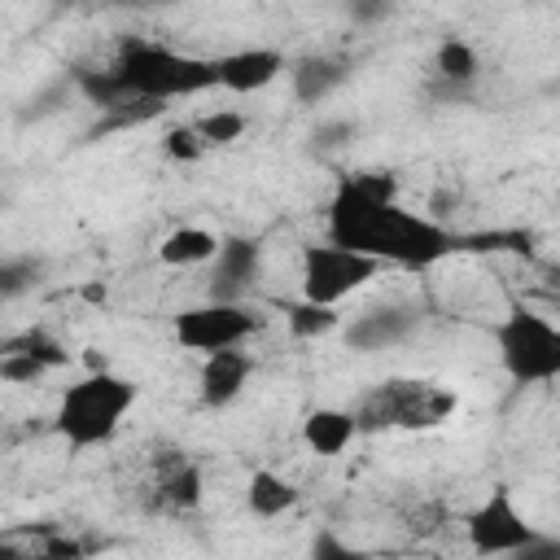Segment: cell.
<instances>
[{"mask_svg": "<svg viewBox=\"0 0 560 560\" xmlns=\"http://www.w3.org/2000/svg\"><path fill=\"white\" fill-rule=\"evenodd\" d=\"M508 560H560V538L556 534H538L525 547H516Z\"/></svg>", "mask_w": 560, "mask_h": 560, "instance_id": "26", "label": "cell"}, {"mask_svg": "<svg viewBox=\"0 0 560 560\" xmlns=\"http://www.w3.org/2000/svg\"><path fill=\"white\" fill-rule=\"evenodd\" d=\"M494 350L516 385H551L560 376V328L521 302L494 324Z\"/></svg>", "mask_w": 560, "mask_h": 560, "instance_id": "5", "label": "cell"}, {"mask_svg": "<svg viewBox=\"0 0 560 560\" xmlns=\"http://www.w3.org/2000/svg\"><path fill=\"white\" fill-rule=\"evenodd\" d=\"M376 271H381V262L368 258V254L341 249V245H332V241L306 245V249H302V302L337 306V302H346L350 293H359L368 280H376Z\"/></svg>", "mask_w": 560, "mask_h": 560, "instance_id": "7", "label": "cell"}, {"mask_svg": "<svg viewBox=\"0 0 560 560\" xmlns=\"http://www.w3.org/2000/svg\"><path fill=\"white\" fill-rule=\"evenodd\" d=\"M158 503L166 512H192L201 503V464L175 455V464H166V472L158 477Z\"/></svg>", "mask_w": 560, "mask_h": 560, "instance_id": "17", "label": "cell"}, {"mask_svg": "<svg viewBox=\"0 0 560 560\" xmlns=\"http://www.w3.org/2000/svg\"><path fill=\"white\" fill-rule=\"evenodd\" d=\"M433 70H438V79L442 83H451V88H468L477 74H481V57H477V48L468 44V39H442L438 48H433Z\"/></svg>", "mask_w": 560, "mask_h": 560, "instance_id": "18", "label": "cell"}, {"mask_svg": "<svg viewBox=\"0 0 560 560\" xmlns=\"http://www.w3.org/2000/svg\"><path fill=\"white\" fill-rule=\"evenodd\" d=\"M74 83L101 109L144 105L149 114H158L162 101H179V96L219 88L214 57H192V52H179V48H166V44L140 39V35H127L105 70H79Z\"/></svg>", "mask_w": 560, "mask_h": 560, "instance_id": "2", "label": "cell"}, {"mask_svg": "<svg viewBox=\"0 0 560 560\" xmlns=\"http://www.w3.org/2000/svg\"><path fill=\"white\" fill-rule=\"evenodd\" d=\"M214 249H219V236H214L210 228H192V223H184V228H175V232L162 236L158 258H162L166 267H210Z\"/></svg>", "mask_w": 560, "mask_h": 560, "instance_id": "16", "label": "cell"}, {"mask_svg": "<svg viewBox=\"0 0 560 560\" xmlns=\"http://www.w3.org/2000/svg\"><path fill=\"white\" fill-rule=\"evenodd\" d=\"M162 153H166L171 162H201L210 149H206V144H201V136L192 131V122H184V127H171V131H166Z\"/></svg>", "mask_w": 560, "mask_h": 560, "instance_id": "23", "label": "cell"}, {"mask_svg": "<svg viewBox=\"0 0 560 560\" xmlns=\"http://www.w3.org/2000/svg\"><path fill=\"white\" fill-rule=\"evenodd\" d=\"M328 241L376 258L381 267H433L455 249V232L438 219L398 206V179L389 171L346 175L328 201Z\"/></svg>", "mask_w": 560, "mask_h": 560, "instance_id": "1", "label": "cell"}, {"mask_svg": "<svg viewBox=\"0 0 560 560\" xmlns=\"http://www.w3.org/2000/svg\"><path fill=\"white\" fill-rule=\"evenodd\" d=\"M245 114L241 109H210V114H201L197 122H192V131L201 136V144L206 149H228V144H236L241 136H245Z\"/></svg>", "mask_w": 560, "mask_h": 560, "instance_id": "20", "label": "cell"}, {"mask_svg": "<svg viewBox=\"0 0 560 560\" xmlns=\"http://www.w3.org/2000/svg\"><path fill=\"white\" fill-rule=\"evenodd\" d=\"M350 136H354V122L337 118V122H319V127L311 131V144H315V149H337V144H346Z\"/></svg>", "mask_w": 560, "mask_h": 560, "instance_id": "27", "label": "cell"}, {"mask_svg": "<svg viewBox=\"0 0 560 560\" xmlns=\"http://www.w3.org/2000/svg\"><path fill=\"white\" fill-rule=\"evenodd\" d=\"M35 276H39V267L31 258H0V302L26 293L35 284Z\"/></svg>", "mask_w": 560, "mask_h": 560, "instance_id": "25", "label": "cell"}, {"mask_svg": "<svg viewBox=\"0 0 560 560\" xmlns=\"http://www.w3.org/2000/svg\"><path fill=\"white\" fill-rule=\"evenodd\" d=\"M289 79H293V96H298L302 105H319V101H328V96L350 79V61H346V57L315 52V57L293 61Z\"/></svg>", "mask_w": 560, "mask_h": 560, "instance_id": "13", "label": "cell"}, {"mask_svg": "<svg viewBox=\"0 0 560 560\" xmlns=\"http://www.w3.org/2000/svg\"><path fill=\"white\" fill-rule=\"evenodd\" d=\"M372 560H407V556H372Z\"/></svg>", "mask_w": 560, "mask_h": 560, "instance_id": "29", "label": "cell"}, {"mask_svg": "<svg viewBox=\"0 0 560 560\" xmlns=\"http://www.w3.org/2000/svg\"><path fill=\"white\" fill-rule=\"evenodd\" d=\"M0 560H31V556H26L22 547H13L9 538H0Z\"/></svg>", "mask_w": 560, "mask_h": 560, "instance_id": "28", "label": "cell"}, {"mask_svg": "<svg viewBox=\"0 0 560 560\" xmlns=\"http://www.w3.org/2000/svg\"><path fill=\"white\" fill-rule=\"evenodd\" d=\"M13 346H22L26 354H35V359H39L48 372H57V368H66V363H70V350H66V346H61L52 332H44V328H31V332H22Z\"/></svg>", "mask_w": 560, "mask_h": 560, "instance_id": "22", "label": "cell"}, {"mask_svg": "<svg viewBox=\"0 0 560 560\" xmlns=\"http://www.w3.org/2000/svg\"><path fill=\"white\" fill-rule=\"evenodd\" d=\"M306 560H372L363 547H354V542H346L341 534H332V529H319L315 538H311V551H306Z\"/></svg>", "mask_w": 560, "mask_h": 560, "instance_id": "24", "label": "cell"}, {"mask_svg": "<svg viewBox=\"0 0 560 560\" xmlns=\"http://www.w3.org/2000/svg\"><path fill=\"white\" fill-rule=\"evenodd\" d=\"M262 267V245L254 236H228L219 241L206 276V302H245Z\"/></svg>", "mask_w": 560, "mask_h": 560, "instance_id": "9", "label": "cell"}, {"mask_svg": "<svg viewBox=\"0 0 560 560\" xmlns=\"http://www.w3.org/2000/svg\"><path fill=\"white\" fill-rule=\"evenodd\" d=\"M254 376V359L245 350H219V354H206L201 359V372H197V398L201 407H228L245 394Z\"/></svg>", "mask_w": 560, "mask_h": 560, "instance_id": "11", "label": "cell"}, {"mask_svg": "<svg viewBox=\"0 0 560 560\" xmlns=\"http://www.w3.org/2000/svg\"><path fill=\"white\" fill-rule=\"evenodd\" d=\"M284 324H289V332L298 337V341H315V337H328V332H337L341 328V315H337V306H315V302H289L284 306Z\"/></svg>", "mask_w": 560, "mask_h": 560, "instance_id": "19", "label": "cell"}, {"mask_svg": "<svg viewBox=\"0 0 560 560\" xmlns=\"http://www.w3.org/2000/svg\"><path fill=\"white\" fill-rule=\"evenodd\" d=\"M354 438H359V424H354V411H346V407H315L302 420V442L324 459L341 455Z\"/></svg>", "mask_w": 560, "mask_h": 560, "instance_id": "15", "label": "cell"}, {"mask_svg": "<svg viewBox=\"0 0 560 560\" xmlns=\"http://www.w3.org/2000/svg\"><path fill=\"white\" fill-rule=\"evenodd\" d=\"M455 407H459L455 389H446L438 381H420V376H394L363 394V402L354 407V424H359V433L438 429L455 416Z\"/></svg>", "mask_w": 560, "mask_h": 560, "instance_id": "4", "label": "cell"}, {"mask_svg": "<svg viewBox=\"0 0 560 560\" xmlns=\"http://www.w3.org/2000/svg\"><path fill=\"white\" fill-rule=\"evenodd\" d=\"M48 376V368L35 359V354H26L22 346H4L0 350V381L4 385H35V381H44Z\"/></svg>", "mask_w": 560, "mask_h": 560, "instance_id": "21", "label": "cell"}, {"mask_svg": "<svg viewBox=\"0 0 560 560\" xmlns=\"http://www.w3.org/2000/svg\"><path fill=\"white\" fill-rule=\"evenodd\" d=\"M298 499H302V490L276 468H254L249 481H245V512L254 521H276L284 512H293Z\"/></svg>", "mask_w": 560, "mask_h": 560, "instance_id": "14", "label": "cell"}, {"mask_svg": "<svg viewBox=\"0 0 560 560\" xmlns=\"http://www.w3.org/2000/svg\"><path fill=\"white\" fill-rule=\"evenodd\" d=\"M464 529H468V547H472L477 556H512L516 547H525L529 538L542 534V529H534L529 516L516 508V499H512L508 486H494V490L468 512Z\"/></svg>", "mask_w": 560, "mask_h": 560, "instance_id": "8", "label": "cell"}, {"mask_svg": "<svg viewBox=\"0 0 560 560\" xmlns=\"http://www.w3.org/2000/svg\"><path fill=\"white\" fill-rule=\"evenodd\" d=\"M258 328H262V311H254L249 302H201V306L179 311L171 324L175 346L201 359L219 350H241Z\"/></svg>", "mask_w": 560, "mask_h": 560, "instance_id": "6", "label": "cell"}, {"mask_svg": "<svg viewBox=\"0 0 560 560\" xmlns=\"http://www.w3.org/2000/svg\"><path fill=\"white\" fill-rule=\"evenodd\" d=\"M136 398H140L136 381H127V376H118L109 368L88 372V376H79L74 385L61 389L57 411H52V429L70 451L105 446L122 429V420L136 407Z\"/></svg>", "mask_w": 560, "mask_h": 560, "instance_id": "3", "label": "cell"}, {"mask_svg": "<svg viewBox=\"0 0 560 560\" xmlns=\"http://www.w3.org/2000/svg\"><path fill=\"white\" fill-rule=\"evenodd\" d=\"M416 324H420V315L407 311V306H376V311H363V315H354L346 324V346L363 350V354L389 350V346L407 341L416 332Z\"/></svg>", "mask_w": 560, "mask_h": 560, "instance_id": "12", "label": "cell"}, {"mask_svg": "<svg viewBox=\"0 0 560 560\" xmlns=\"http://www.w3.org/2000/svg\"><path fill=\"white\" fill-rule=\"evenodd\" d=\"M280 70H289V57L280 48H236V52H223L214 57V79L223 92H236V96H249V92H262L267 83L280 79Z\"/></svg>", "mask_w": 560, "mask_h": 560, "instance_id": "10", "label": "cell"}]
</instances>
